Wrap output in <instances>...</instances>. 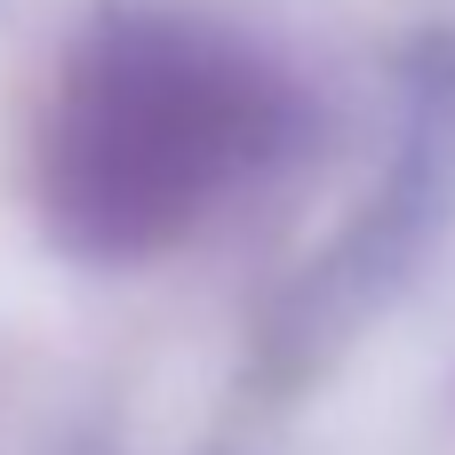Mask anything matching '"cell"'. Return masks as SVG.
<instances>
[{
  "instance_id": "cell-1",
  "label": "cell",
  "mask_w": 455,
  "mask_h": 455,
  "mask_svg": "<svg viewBox=\"0 0 455 455\" xmlns=\"http://www.w3.org/2000/svg\"><path fill=\"white\" fill-rule=\"evenodd\" d=\"M296 96L240 40L184 16H112L48 128V216L80 256H144L288 144Z\"/></svg>"
}]
</instances>
